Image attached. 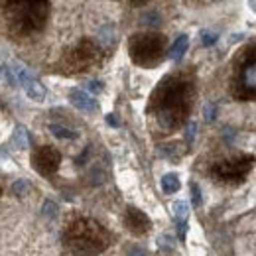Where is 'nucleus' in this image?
Returning a JSON list of instances; mask_svg holds the SVG:
<instances>
[{
	"label": "nucleus",
	"instance_id": "nucleus-9",
	"mask_svg": "<svg viewBox=\"0 0 256 256\" xmlns=\"http://www.w3.org/2000/svg\"><path fill=\"white\" fill-rule=\"evenodd\" d=\"M69 100H71V104L75 108H79L83 112H95L96 108H98L95 98L89 95V93L81 91V89H71L69 91Z\"/></svg>",
	"mask_w": 256,
	"mask_h": 256
},
{
	"label": "nucleus",
	"instance_id": "nucleus-16",
	"mask_svg": "<svg viewBox=\"0 0 256 256\" xmlns=\"http://www.w3.org/2000/svg\"><path fill=\"white\" fill-rule=\"evenodd\" d=\"M14 142H16V146L18 148H28V144H30V136H28V132H26V128H16V132H14Z\"/></svg>",
	"mask_w": 256,
	"mask_h": 256
},
{
	"label": "nucleus",
	"instance_id": "nucleus-13",
	"mask_svg": "<svg viewBox=\"0 0 256 256\" xmlns=\"http://www.w3.org/2000/svg\"><path fill=\"white\" fill-rule=\"evenodd\" d=\"M180 178L176 176V174H166L164 178H162V192L168 193V195H172V193H176L180 190Z\"/></svg>",
	"mask_w": 256,
	"mask_h": 256
},
{
	"label": "nucleus",
	"instance_id": "nucleus-5",
	"mask_svg": "<svg viewBox=\"0 0 256 256\" xmlns=\"http://www.w3.org/2000/svg\"><path fill=\"white\" fill-rule=\"evenodd\" d=\"M104 228L91 219H77L67 228V244L77 256H95L106 246Z\"/></svg>",
	"mask_w": 256,
	"mask_h": 256
},
{
	"label": "nucleus",
	"instance_id": "nucleus-22",
	"mask_svg": "<svg viewBox=\"0 0 256 256\" xmlns=\"http://www.w3.org/2000/svg\"><path fill=\"white\" fill-rule=\"evenodd\" d=\"M192 201H193V205H195V207H199V205H201V201H203V199H201V190H199V186H197L195 182L192 184Z\"/></svg>",
	"mask_w": 256,
	"mask_h": 256
},
{
	"label": "nucleus",
	"instance_id": "nucleus-6",
	"mask_svg": "<svg viewBox=\"0 0 256 256\" xmlns=\"http://www.w3.org/2000/svg\"><path fill=\"white\" fill-rule=\"evenodd\" d=\"M100 64H102V48L95 40L83 38L65 52L64 58L58 64V69L64 75H81L95 69Z\"/></svg>",
	"mask_w": 256,
	"mask_h": 256
},
{
	"label": "nucleus",
	"instance_id": "nucleus-18",
	"mask_svg": "<svg viewBox=\"0 0 256 256\" xmlns=\"http://www.w3.org/2000/svg\"><path fill=\"white\" fill-rule=\"evenodd\" d=\"M158 244H160V248L164 252H172L174 246H176V240H174L170 234H162L160 238H158Z\"/></svg>",
	"mask_w": 256,
	"mask_h": 256
},
{
	"label": "nucleus",
	"instance_id": "nucleus-3",
	"mask_svg": "<svg viewBox=\"0 0 256 256\" xmlns=\"http://www.w3.org/2000/svg\"><path fill=\"white\" fill-rule=\"evenodd\" d=\"M228 93L240 102L256 100V40L236 54L228 79Z\"/></svg>",
	"mask_w": 256,
	"mask_h": 256
},
{
	"label": "nucleus",
	"instance_id": "nucleus-19",
	"mask_svg": "<svg viewBox=\"0 0 256 256\" xmlns=\"http://www.w3.org/2000/svg\"><path fill=\"white\" fill-rule=\"evenodd\" d=\"M203 112H205V120H207V122H213V120H215V116H217V104L207 102Z\"/></svg>",
	"mask_w": 256,
	"mask_h": 256
},
{
	"label": "nucleus",
	"instance_id": "nucleus-1",
	"mask_svg": "<svg viewBox=\"0 0 256 256\" xmlns=\"http://www.w3.org/2000/svg\"><path fill=\"white\" fill-rule=\"evenodd\" d=\"M195 77L193 73L178 71L166 75L150 96L148 112L164 130L174 132L186 124L195 102Z\"/></svg>",
	"mask_w": 256,
	"mask_h": 256
},
{
	"label": "nucleus",
	"instance_id": "nucleus-2",
	"mask_svg": "<svg viewBox=\"0 0 256 256\" xmlns=\"http://www.w3.org/2000/svg\"><path fill=\"white\" fill-rule=\"evenodd\" d=\"M50 16V0H0V26L14 40H26L44 32Z\"/></svg>",
	"mask_w": 256,
	"mask_h": 256
},
{
	"label": "nucleus",
	"instance_id": "nucleus-25",
	"mask_svg": "<svg viewBox=\"0 0 256 256\" xmlns=\"http://www.w3.org/2000/svg\"><path fill=\"white\" fill-rule=\"evenodd\" d=\"M106 124H108V126H112V128H118L120 126V120L116 118V114H112V112H110V114H106Z\"/></svg>",
	"mask_w": 256,
	"mask_h": 256
},
{
	"label": "nucleus",
	"instance_id": "nucleus-15",
	"mask_svg": "<svg viewBox=\"0 0 256 256\" xmlns=\"http://www.w3.org/2000/svg\"><path fill=\"white\" fill-rule=\"evenodd\" d=\"M50 130H52V134L58 136V138H69V140L77 138V132H73V130H69V128L62 126V124H52Z\"/></svg>",
	"mask_w": 256,
	"mask_h": 256
},
{
	"label": "nucleus",
	"instance_id": "nucleus-4",
	"mask_svg": "<svg viewBox=\"0 0 256 256\" xmlns=\"http://www.w3.org/2000/svg\"><path fill=\"white\" fill-rule=\"evenodd\" d=\"M168 38L160 32H136L128 38V56L132 64L144 69H154L166 60Z\"/></svg>",
	"mask_w": 256,
	"mask_h": 256
},
{
	"label": "nucleus",
	"instance_id": "nucleus-10",
	"mask_svg": "<svg viewBox=\"0 0 256 256\" xmlns=\"http://www.w3.org/2000/svg\"><path fill=\"white\" fill-rule=\"evenodd\" d=\"M126 226L132 230V232H136V234H142V232H146L148 230V226H150V219L142 213V211H138L136 207H128L126 211Z\"/></svg>",
	"mask_w": 256,
	"mask_h": 256
},
{
	"label": "nucleus",
	"instance_id": "nucleus-12",
	"mask_svg": "<svg viewBox=\"0 0 256 256\" xmlns=\"http://www.w3.org/2000/svg\"><path fill=\"white\" fill-rule=\"evenodd\" d=\"M188 48H190V38L184 34V36H180L176 42H174V46L170 48V58L172 60H182L184 58V54L188 52Z\"/></svg>",
	"mask_w": 256,
	"mask_h": 256
},
{
	"label": "nucleus",
	"instance_id": "nucleus-20",
	"mask_svg": "<svg viewBox=\"0 0 256 256\" xmlns=\"http://www.w3.org/2000/svg\"><path fill=\"white\" fill-rule=\"evenodd\" d=\"M48 219H52V217H56L58 215V205L54 203V201H46V205H44V211H42Z\"/></svg>",
	"mask_w": 256,
	"mask_h": 256
},
{
	"label": "nucleus",
	"instance_id": "nucleus-8",
	"mask_svg": "<svg viewBox=\"0 0 256 256\" xmlns=\"http://www.w3.org/2000/svg\"><path fill=\"white\" fill-rule=\"evenodd\" d=\"M62 154L54 146H40L32 152V168L44 178L54 176L60 170Z\"/></svg>",
	"mask_w": 256,
	"mask_h": 256
},
{
	"label": "nucleus",
	"instance_id": "nucleus-28",
	"mask_svg": "<svg viewBox=\"0 0 256 256\" xmlns=\"http://www.w3.org/2000/svg\"><path fill=\"white\" fill-rule=\"evenodd\" d=\"M128 256H148V254H146V250H142V248H134Z\"/></svg>",
	"mask_w": 256,
	"mask_h": 256
},
{
	"label": "nucleus",
	"instance_id": "nucleus-7",
	"mask_svg": "<svg viewBox=\"0 0 256 256\" xmlns=\"http://www.w3.org/2000/svg\"><path fill=\"white\" fill-rule=\"evenodd\" d=\"M256 164L252 154H236L232 158H224L211 166V178L226 186H240L248 178Z\"/></svg>",
	"mask_w": 256,
	"mask_h": 256
},
{
	"label": "nucleus",
	"instance_id": "nucleus-11",
	"mask_svg": "<svg viewBox=\"0 0 256 256\" xmlns=\"http://www.w3.org/2000/svg\"><path fill=\"white\" fill-rule=\"evenodd\" d=\"M22 87H24L26 95L30 96L32 100H38V102H40V100H44V98H46V87H44L40 81H36L34 77L26 83V85H22Z\"/></svg>",
	"mask_w": 256,
	"mask_h": 256
},
{
	"label": "nucleus",
	"instance_id": "nucleus-21",
	"mask_svg": "<svg viewBox=\"0 0 256 256\" xmlns=\"http://www.w3.org/2000/svg\"><path fill=\"white\" fill-rule=\"evenodd\" d=\"M215 42H217V34H213V32H201V44H203L205 48L213 46Z\"/></svg>",
	"mask_w": 256,
	"mask_h": 256
},
{
	"label": "nucleus",
	"instance_id": "nucleus-14",
	"mask_svg": "<svg viewBox=\"0 0 256 256\" xmlns=\"http://www.w3.org/2000/svg\"><path fill=\"white\" fill-rule=\"evenodd\" d=\"M174 215H176V221H178V223H188L190 205H188L186 201H176V203H174Z\"/></svg>",
	"mask_w": 256,
	"mask_h": 256
},
{
	"label": "nucleus",
	"instance_id": "nucleus-23",
	"mask_svg": "<svg viewBox=\"0 0 256 256\" xmlns=\"http://www.w3.org/2000/svg\"><path fill=\"white\" fill-rule=\"evenodd\" d=\"M195 132H197V124H195V122H190V124H188V130H186V140H188V144H192L193 140H195Z\"/></svg>",
	"mask_w": 256,
	"mask_h": 256
},
{
	"label": "nucleus",
	"instance_id": "nucleus-24",
	"mask_svg": "<svg viewBox=\"0 0 256 256\" xmlns=\"http://www.w3.org/2000/svg\"><path fill=\"white\" fill-rule=\"evenodd\" d=\"M85 87H87V91H89V93H93V95H96V93H100V91H102V83H100V81H89Z\"/></svg>",
	"mask_w": 256,
	"mask_h": 256
},
{
	"label": "nucleus",
	"instance_id": "nucleus-27",
	"mask_svg": "<svg viewBox=\"0 0 256 256\" xmlns=\"http://www.w3.org/2000/svg\"><path fill=\"white\" fill-rule=\"evenodd\" d=\"M128 6H132V8H142V6H146V4H150L152 0H126Z\"/></svg>",
	"mask_w": 256,
	"mask_h": 256
},
{
	"label": "nucleus",
	"instance_id": "nucleus-26",
	"mask_svg": "<svg viewBox=\"0 0 256 256\" xmlns=\"http://www.w3.org/2000/svg\"><path fill=\"white\" fill-rule=\"evenodd\" d=\"M186 234H188V223H178V236L186 240Z\"/></svg>",
	"mask_w": 256,
	"mask_h": 256
},
{
	"label": "nucleus",
	"instance_id": "nucleus-17",
	"mask_svg": "<svg viewBox=\"0 0 256 256\" xmlns=\"http://www.w3.org/2000/svg\"><path fill=\"white\" fill-rule=\"evenodd\" d=\"M12 192H14L16 197H24V195H28V192H30V182H28V180H18V182H14Z\"/></svg>",
	"mask_w": 256,
	"mask_h": 256
}]
</instances>
